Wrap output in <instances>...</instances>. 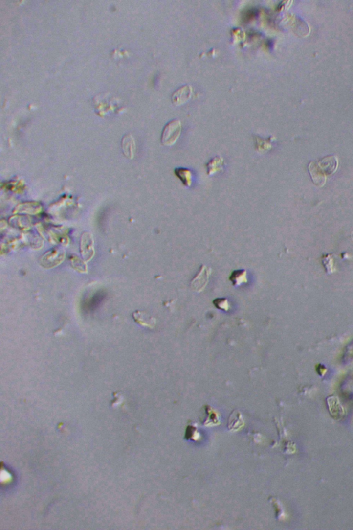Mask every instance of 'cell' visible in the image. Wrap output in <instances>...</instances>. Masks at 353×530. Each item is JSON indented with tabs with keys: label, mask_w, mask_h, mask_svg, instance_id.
I'll return each instance as SVG.
<instances>
[{
	"label": "cell",
	"mask_w": 353,
	"mask_h": 530,
	"mask_svg": "<svg viewBox=\"0 0 353 530\" xmlns=\"http://www.w3.org/2000/svg\"><path fill=\"white\" fill-rule=\"evenodd\" d=\"M337 165V158L335 156H329L319 161H311L309 170L314 183H319V186H322L321 183L324 184L325 183L326 175L335 172Z\"/></svg>",
	"instance_id": "cell-1"
},
{
	"label": "cell",
	"mask_w": 353,
	"mask_h": 530,
	"mask_svg": "<svg viewBox=\"0 0 353 530\" xmlns=\"http://www.w3.org/2000/svg\"><path fill=\"white\" fill-rule=\"evenodd\" d=\"M181 132L180 120L175 119L166 124L161 134V143L164 145L172 146L177 141Z\"/></svg>",
	"instance_id": "cell-2"
},
{
	"label": "cell",
	"mask_w": 353,
	"mask_h": 530,
	"mask_svg": "<svg viewBox=\"0 0 353 530\" xmlns=\"http://www.w3.org/2000/svg\"><path fill=\"white\" fill-rule=\"evenodd\" d=\"M211 274V269L208 268L206 265H202L200 269L199 273L193 279L191 282V287L197 292L203 291L208 282L210 275Z\"/></svg>",
	"instance_id": "cell-3"
},
{
	"label": "cell",
	"mask_w": 353,
	"mask_h": 530,
	"mask_svg": "<svg viewBox=\"0 0 353 530\" xmlns=\"http://www.w3.org/2000/svg\"><path fill=\"white\" fill-rule=\"evenodd\" d=\"M193 88L191 86L186 85L181 86L176 92H173L171 100L175 106H180L186 103L190 100L193 94Z\"/></svg>",
	"instance_id": "cell-4"
},
{
	"label": "cell",
	"mask_w": 353,
	"mask_h": 530,
	"mask_svg": "<svg viewBox=\"0 0 353 530\" xmlns=\"http://www.w3.org/2000/svg\"><path fill=\"white\" fill-rule=\"evenodd\" d=\"M329 412L332 418L335 420H341L345 416L346 411L344 407L340 403L338 397L335 396H329L327 400Z\"/></svg>",
	"instance_id": "cell-5"
},
{
	"label": "cell",
	"mask_w": 353,
	"mask_h": 530,
	"mask_svg": "<svg viewBox=\"0 0 353 530\" xmlns=\"http://www.w3.org/2000/svg\"><path fill=\"white\" fill-rule=\"evenodd\" d=\"M80 252L82 257L88 261L92 258L94 254L93 240L91 235L86 232L82 235L80 244Z\"/></svg>",
	"instance_id": "cell-6"
},
{
	"label": "cell",
	"mask_w": 353,
	"mask_h": 530,
	"mask_svg": "<svg viewBox=\"0 0 353 530\" xmlns=\"http://www.w3.org/2000/svg\"><path fill=\"white\" fill-rule=\"evenodd\" d=\"M64 257V253L60 250H53L44 255L42 259V264L44 267H51L56 266L62 261Z\"/></svg>",
	"instance_id": "cell-7"
},
{
	"label": "cell",
	"mask_w": 353,
	"mask_h": 530,
	"mask_svg": "<svg viewBox=\"0 0 353 530\" xmlns=\"http://www.w3.org/2000/svg\"><path fill=\"white\" fill-rule=\"evenodd\" d=\"M122 149L126 157L132 159L135 151V142L131 134L126 135L122 139Z\"/></svg>",
	"instance_id": "cell-8"
},
{
	"label": "cell",
	"mask_w": 353,
	"mask_h": 530,
	"mask_svg": "<svg viewBox=\"0 0 353 530\" xmlns=\"http://www.w3.org/2000/svg\"><path fill=\"white\" fill-rule=\"evenodd\" d=\"M175 174L179 178L182 184L186 187H189L192 184V173L189 169L179 168L175 170Z\"/></svg>",
	"instance_id": "cell-9"
},
{
	"label": "cell",
	"mask_w": 353,
	"mask_h": 530,
	"mask_svg": "<svg viewBox=\"0 0 353 530\" xmlns=\"http://www.w3.org/2000/svg\"><path fill=\"white\" fill-rule=\"evenodd\" d=\"M230 282L234 286H238L240 284L247 282V272L244 269L242 270H235L231 274L230 277Z\"/></svg>",
	"instance_id": "cell-10"
},
{
	"label": "cell",
	"mask_w": 353,
	"mask_h": 530,
	"mask_svg": "<svg viewBox=\"0 0 353 530\" xmlns=\"http://www.w3.org/2000/svg\"><path fill=\"white\" fill-rule=\"evenodd\" d=\"M223 162V159L220 156H217L211 160L207 166L208 175L215 174V173L221 170Z\"/></svg>",
	"instance_id": "cell-11"
},
{
	"label": "cell",
	"mask_w": 353,
	"mask_h": 530,
	"mask_svg": "<svg viewBox=\"0 0 353 530\" xmlns=\"http://www.w3.org/2000/svg\"><path fill=\"white\" fill-rule=\"evenodd\" d=\"M213 304L220 310L227 311L229 309V302L226 299H216L213 300Z\"/></svg>",
	"instance_id": "cell-12"
}]
</instances>
